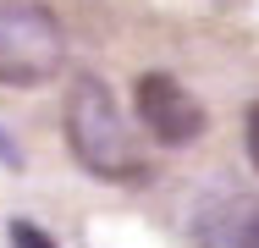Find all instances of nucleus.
Returning <instances> with one entry per match:
<instances>
[{"label":"nucleus","mask_w":259,"mask_h":248,"mask_svg":"<svg viewBox=\"0 0 259 248\" xmlns=\"http://www.w3.org/2000/svg\"><path fill=\"white\" fill-rule=\"evenodd\" d=\"M66 144L94 182H144L149 177L144 138L133 133L127 110L116 105V94L100 77H77V89L66 99Z\"/></svg>","instance_id":"nucleus-1"},{"label":"nucleus","mask_w":259,"mask_h":248,"mask_svg":"<svg viewBox=\"0 0 259 248\" xmlns=\"http://www.w3.org/2000/svg\"><path fill=\"white\" fill-rule=\"evenodd\" d=\"M138 121L165 149H182L193 138H204V105L165 72H144L138 77Z\"/></svg>","instance_id":"nucleus-3"},{"label":"nucleus","mask_w":259,"mask_h":248,"mask_svg":"<svg viewBox=\"0 0 259 248\" xmlns=\"http://www.w3.org/2000/svg\"><path fill=\"white\" fill-rule=\"evenodd\" d=\"M193 248H259V193H215L193 215Z\"/></svg>","instance_id":"nucleus-4"},{"label":"nucleus","mask_w":259,"mask_h":248,"mask_svg":"<svg viewBox=\"0 0 259 248\" xmlns=\"http://www.w3.org/2000/svg\"><path fill=\"white\" fill-rule=\"evenodd\" d=\"M243 138H248V160H254V171H259V99L248 105V116H243Z\"/></svg>","instance_id":"nucleus-6"},{"label":"nucleus","mask_w":259,"mask_h":248,"mask_svg":"<svg viewBox=\"0 0 259 248\" xmlns=\"http://www.w3.org/2000/svg\"><path fill=\"white\" fill-rule=\"evenodd\" d=\"M66 61V33L45 6L33 0H0V83L6 89H39Z\"/></svg>","instance_id":"nucleus-2"},{"label":"nucleus","mask_w":259,"mask_h":248,"mask_svg":"<svg viewBox=\"0 0 259 248\" xmlns=\"http://www.w3.org/2000/svg\"><path fill=\"white\" fill-rule=\"evenodd\" d=\"M11 248H55L50 232H39L33 221H11Z\"/></svg>","instance_id":"nucleus-5"}]
</instances>
